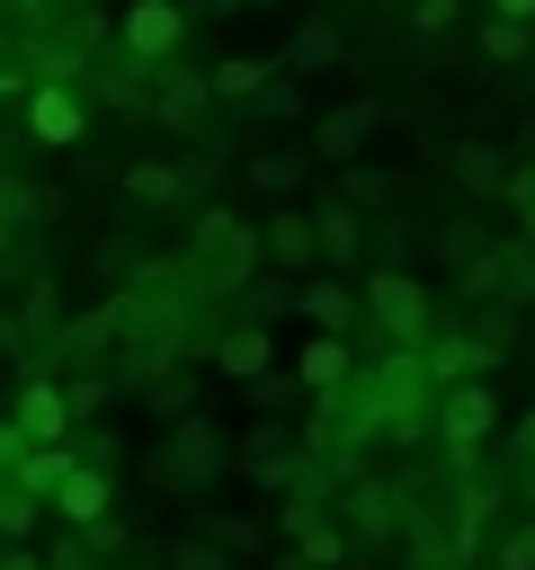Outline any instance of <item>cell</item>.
Wrapping results in <instances>:
<instances>
[{"label":"cell","instance_id":"cell-23","mask_svg":"<svg viewBox=\"0 0 535 570\" xmlns=\"http://www.w3.org/2000/svg\"><path fill=\"white\" fill-rule=\"evenodd\" d=\"M481 53H490V62H526V53H535V27H508V18H490V27H481Z\"/></svg>","mask_w":535,"mask_h":570},{"label":"cell","instance_id":"cell-29","mask_svg":"<svg viewBox=\"0 0 535 570\" xmlns=\"http://www.w3.org/2000/svg\"><path fill=\"white\" fill-rule=\"evenodd\" d=\"M499 187H508V205H517V223L535 232V160H517V169H508Z\"/></svg>","mask_w":535,"mask_h":570},{"label":"cell","instance_id":"cell-34","mask_svg":"<svg viewBox=\"0 0 535 570\" xmlns=\"http://www.w3.org/2000/svg\"><path fill=\"white\" fill-rule=\"evenodd\" d=\"M250 392H259V401H268V410H285V401H294V383H285V374H276V365H268V374H250Z\"/></svg>","mask_w":535,"mask_h":570},{"label":"cell","instance_id":"cell-16","mask_svg":"<svg viewBox=\"0 0 535 570\" xmlns=\"http://www.w3.org/2000/svg\"><path fill=\"white\" fill-rule=\"evenodd\" d=\"M214 365H223V374H241V383H250V374H268V365H276V347H268V321H241V330H223V338H214Z\"/></svg>","mask_w":535,"mask_h":570},{"label":"cell","instance_id":"cell-14","mask_svg":"<svg viewBox=\"0 0 535 570\" xmlns=\"http://www.w3.org/2000/svg\"><path fill=\"white\" fill-rule=\"evenodd\" d=\"M446 169H455V187H464V196H490V187L508 178V151H499V142H481V134H464V142L446 151Z\"/></svg>","mask_w":535,"mask_h":570},{"label":"cell","instance_id":"cell-25","mask_svg":"<svg viewBox=\"0 0 535 570\" xmlns=\"http://www.w3.org/2000/svg\"><path fill=\"white\" fill-rule=\"evenodd\" d=\"M241 294H250V321H268V312H285V303H294V285H285L276 267H259V276H250Z\"/></svg>","mask_w":535,"mask_h":570},{"label":"cell","instance_id":"cell-4","mask_svg":"<svg viewBox=\"0 0 535 570\" xmlns=\"http://www.w3.org/2000/svg\"><path fill=\"white\" fill-rule=\"evenodd\" d=\"M357 312H374V330H383L392 347H419V338H428V285L401 276V267H374L366 294H357Z\"/></svg>","mask_w":535,"mask_h":570},{"label":"cell","instance_id":"cell-11","mask_svg":"<svg viewBox=\"0 0 535 570\" xmlns=\"http://www.w3.org/2000/svg\"><path fill=\"white\" fill-rule=\"evenodd\" d=\"M9 428H18L27 445H62V436H71V410H62V383H27V392H18V410H9Z\"/></svg>","mask_w":535,"mask_h":570},{"label":"cell","instance_id":"cell-18","mask_svg":"<svg viewBox=\"0 0 535 570\" xmlns=\"http://www.w3.org/2000/svg\"><path fill=\"white\" fill-rule=\"evenodd\" d=\"M187 178H196V169H178V160H134V169H125V196H134V205H178Z\"/></svg>","mask_w":535,"mask_h":570},{"label":"cell","instance_id":"cell-28","mask_svg":"<svg viewBox=\"0 0 535 570\" xmlns=\"http://www.w3.org/2000/svg\"><path fill=\"white\" fill-rule=\"evenodd\" d=\"M27 525H36V499L18 481H0V534H27Z\"/></svg>","mask_w":535,"mask_h":570},{"label":"cell","instance_id":"cell-37","mask_svg":"<svg viewBox=\"0 0 535 570\" xmlns=\"http://www.w3.org/2000/svg\"><path fill=\"white\" fill-rule=\"evenodd\" d=\"M499 18L508 27H535V0H499Z\"/></svg>","mask_w":535,"mask_h":570},{"label":"cell","instance_id":"cell-39","mask_svg":"<svg viewBox=\"0 0 535 570\" xmlns=\"http://www.w3.org/2000/svg\"><path fill=\"white\" fill-rule=\"evenodd\" d=\"M0 570H45V561H36V552H9V561H0Z\"/></svg>","mask_w":535,"mask_h":570},{"label":"cell","instance_id":"cell-36","mask_svg":"<svg viewBox=\"0 0 535 570\" xmlns=\"http://www.w3.org/2000/svg\"><path fill=\"white\" fill-rule=\"evenodd\" d=\"M232 9H250V0H196L187 18H232Z\"/></svg>","mask_w":535,"mask_h":570},{"label":"cell","instance_id":"cell-33","mask_svg":"<svg viewBox=\"0 0 535 570\" xmlns=\"http://www.w3.org/2000/svg\"><path fill=\"white\" fill-rule=\"evenodd\" d=\"M499 570H535V525H517V534L499 543Z\"/></svg>","mask_w":535,"mask_h":570},{"label":"cell","instance_id":"cell-26","mask_svg":"<svg viewBox=\"0 0 535 570\" xmlns=\"http://www.w3.org/2000/svg\"><path fill=\"white\" fill-rule=\"evenodd\" d=\"M250 107H259V116H276V125H285V116H303V89H294V80H285V71H276V80H268V89H259V98H250Z\"/></svg>","mask_w":535,"mask_h":570},{"label":"cell","instance_id":"cell-6","mask_svg":"<svg viewBox=\"0 0 535 570\" xmlns=\"http://www.w3.org/2000/svg\"><path fill=\"white\" fill-rule=\"evenodd\" d=\"M259 258H276V276H285V267H321V232H312V214L276 205V214L259 223Z\"/></svg>","mask_w":535,"mask_h":570},{"label":"cell","instance_id":"cell-35","mask_svg":"<svg viewBox=\"0 0 535 570\" xmlns=\"http://www.w3.org/2000/svg\"><path fill=\"white\" fill-rule=\"evenodd\" d=\"M18 454H27V436H18V428H9V419H0V472H9V463H18Z\"/></svg>","mask_w":535,"mask_h":570},{"label":"cell","instance_id":"cell-21","mask_svg":"<svg viewBox=\"0 0 535 570\" xmlns=\"http://www.w3.org/2000/svg\"><path fill=\"white\" fill-rule=\"evenodd\" d=\"M348 525H357V534H383V525H392V490H383V481H357V490H348Z\"/></svg>","mask_w":535,"mask_h":570},{"label":"cell","instance_id":"cell-43","mask_svg":"<svg viewBox=\"0 0 535 570\" xmlns=\"http://www.w3.org/2000/svg\"><path fill=\"white\" fill-rule=\"evenodd\" d=\"M71 9H80V0H71Z\"/></svg>","mask_w":535,"mask_h":570},{"label":"cell","instance_id":"cell-12","mask_svg":"<svg viewBox=\"0 0 535 570\" xmlns=\"http://www.w3.org/2000/svg\"><path fill=\"white\" fill-rule=\"evenodd\" d=\"M294 374H303L312 401H339V392L357 383V356H348V338H312V347L294 356Z\"/></svg>","mask_w":535,"mask_h":570},{"label":"cell","instance_id":"cell-10","mask_svg":"<svg viewBox=\"0 0 535 570\" xmlns=\"http://www.w3.org/2000/svg\"><path fill=\"white\" fill-rule=\"evenodd\" d=\"M490 365H499V347H490V338H437V347L419 356V374H428V383H446V392H455V383H481Z\"/></svg>","mask_w":535,"mask_h":570},{"label":"cell","instance_id":"cell-40","mask_svg":"<svg viewBox=\"0 0 535 570\" xmlns=\"http://www.w3.org/2000/svg\"><path fill=\"white\" fill-rule=\"evenodd\" d=\"M517 445H526V454H535V410H526V428H517Z\"/></svg>","mask_w":535,"mask_h":570},{"label":"cell","instance_id":"cell-24","mask_svg":"<svg viewBox=\"0 0 535 570\" xmlns=\"http://www.w3.org/2000/svg\"><path fill=\"white\" fill-rule=\"evenodd\" d=\"M160 80H169V89H160V98H152V107H160V116H169V125H187V116H196V107H205V80H187V71H160Z\"/></svg>","mask_w":535,"mask_h":570},{"label":"cell","instance_id":"cell-7","mask_svg":"<svg viewBox=\"0 0 535 570\" xmlns=\"http://www.w3.org/2000/svg\"><path fill=\"white\" fill-rule=\"evenodd\" d=\"M294 312L312 321V338H339V330L357 321V285L321 267V276H303V285H294Z\"/></svg>","mask_w":535,"mask_h":570},{"label":"cell","instance_id":"cell-30","mask_svg":"<svg viewBox=\"0 0 535 570\" xmlns=\"http://www.w3.org/2000/svg\"><path fill=\"white\" fill-rule=\"evenodd\" d=\"M62 410H71V419H89V410H107V383H98V374H80V383H62Z\"/></svg>","mask_w":535,"mask_h":570},{"label":"cell","instance_id":"cell-19","mask_svg":"<svg viewBox=\"0 0 535 570\" xmlns=\"http://www.w3.org/2000/svg\"><path fill=\"white\" fill-rule=\"evenodd\" d=\"M312 178V151H250V187L259 196H294Z\"/></svg>","mask_w":535,"mask_h":570},{"label":"cell","instance_id":"cell-42","mask_svg":"<svg viewBox=\"0 0 535 570\" xmlns=\"http://www.w3.org/2000/svg\"><path fill=\"white\" fill-rule=\"evenodd\" d=\"M0 89H18V71H0Z\"/></svg>","mask_w":535,"mask_h":570},{"label":"cell","instance_id":"cell-3","mask_svg":"<svg viewBox=\"0 0 535 570\" xmlns=\"http://www.w3.org/2000/svg\"><path fill=\"white\" fill-rule=\"evenodd\" d=\"M374 125H383V98H339V107H312V134H303L312 169H357V151L374 142Z\"/></svg>","mask_w":535,"mask_h":570},{"label":"cell","instance_id":"cell-20","mask_svg":"<svg viewBox=\"0 0 535 570\" xmlns=\"http://www.w3.org/2000/svg\"><path fill=\"white\" fill-rule=\"evenodd\" d=\"M330 196H339L348 214H366V205H392V196H401V178H392V169H339V187H330Z\"/></svg>","mask_w":535,"mask_h":570},{"label":"cell","instance_id":"cell-27","mask_svg":"<svg viewBox=\"0 0 535 570\" xmlns=\"http://www.w3.org/2000/svg\"><path fill=\"white\" fill-rule=\"evenodd\" d=\"M187 401H196L187 374H160V383H152V410H160V419H187Z\"/></svg>","mask_w":535,"mask_h":570},{"label":"cell","instance_id":"cell-31","mask_svg":"<svg viewBox=\"0 0 535 570\" xmlns=\"http://www.w3.org/2000/svg\"><path fill=\"white\" fill-rule=\"evenodd\" d=\"M285 436H294L285 419H259V428H250V445H241V463H259V454H285Z\"/></svg>","mask_w":535,"mask_h":570},{"label":"cell","instance_id":"cell-1","mask_svg":"<svg viewBox=\"0 0 535 570\" xmlns=\"http://www.w3.org/2000/svg\"><path fill=\"white\" fill-rule=\"evenodd\" d=\"M187 285H205V294H241L250 276H259V223H241V214H196V240H187V267H178Z\"/></svg>","mask_w":535,"mask_h":570},{"label":"cell","instance_id":"cell-13","mask_svg":"<svg viewBox=\"0 0 535 570\" xmlns=\"http://www.w3.org/2000/svg\"><path fill=\"white\" fill-rule=\"evenodd\" d=\"M54 508H62L71 525L98 534V525H107V463H71V472L54 481Z\"/></svg>","mask_w":535,"mask_h":570},{"label":"cell","instance_id":"cell-17","mask_svg":"<svg viewBox=\"0 0 535 570\" xmlns=\"http://www.w3.org/2000/svg\"><path fill=\"white\" fill-rule=\"evenodd\" d=\"M268 80H276V53H268V62H259V53H232V62L205 71V98H259Z\"/></svg>","mask_w":535,"mask_h":570},{"label":"cell","instance_id":"cell-41","mask_svg":"<svg viewBox=\"0 0 535 570\" xmlns=\"http://www.w3.org/2000/svg\"><path fill=\"white\" fill-rule=\"evenodd\" d=\"M276 570H303V561H294V552H285V561H276Z\"/></svg>","mask_w":535,"mask_h":570},{"label":"cell","instance_id":"cell-22","mask_svg":"<svg viewBox=\"0 0 535 570\" xmlns=\"http://www.w3.org/2000/svg\"><path fill=\"white\" fill-rule=\"evenodd\" d=\"M294 561H303V570H330V561H348V534L321 517V525H303V534H294Z\"/></svg>","mask_w":535,"mask_h":570},{"label":"cell","instance_id":"cell-32","mask_svg":"<svg viewBox=\"0 0 535 570\" xmlns=\"http://www.w3.org/2000/svg\"><path fill=\"white\" fill-rule=\"evenodd\" d=\"M169 570H232V561H223V552H214V543H205V534H187V543H178V561H169Z\"/></svg>","mask_w":535,"mask_h":570},{"label":"cell","instance_id":"cell-8","mask_svg":"<svg viewBox=\"0 0 535 570\" xmlns=\"http://www.w3.org/2000/svg\"><path fill=\"white\" fill-rule=\"evenodd\" d=\"M437 436H446V454H455V463H473V445L490 436V392H481V383H455V392H446V410H437Z\"/></svg>","mask_w":535,"mask_h":570},{"label":"cell","instance_id":"cell-5","mask_svg":"<svg viewBox=\"0 0 535 570\" xmlns=\"http://www.w3.org/2000/svg\"><path fill=\"white\" fill-rule=\"evenodd\" d=\"M178 36H187V9H178V0H134V9L116 18V53H134L143 71H152L160 53H178Z\"/></svg>","mask_w":535,"mask_h":570},{"label":"cell","instance_id":"cell-15","mask_svg":"<svg viewBox=\"0 0 535 570\" xmlns=\"http://www.w3.org/2000/svg\"><path fill=\"white\" fill-rule=\"evenodd\" d=\"M80 125H89V116H80L71 89H36V98H27V134H36V142H80Z\"/></svg>","mask_w":535,"mask_h":570},{"label":"cell","instance_id":"cell-9","mask_svg":"<svg viewBox=\"0 0 535 570\" xmlns=\"http://www.w3.org/2000/svg\"><path fill=\"white\" fill-rule=\"evenodd\" d=\"M348 62V36H339V18H303L294 36H285V53H276V71H339Z\"/></svg>","mask_w":535,"mask_h":570},{"label":"cell","instance_id":"cell-2","mask_svg":"<svg viewBox=\"0 0 535 570\" xmlns=\"http://www.w3.org/2000/svg\"><path fill=\"white\" fill-rule=\"evenodd\" d=\"M223 463H232V445H223V428H214V419H178V428L152 445V481H160V490H178V499H205Z\"/></svg>","mask_w":535,"mask_h":570},{"label":"cell","instance_id":"cell-38","mask_svg":"<svg viewBox=\"0 0 535 570\" xmlns=\"http://www.w3.org/2000/svg\"><path fill=\"white\" fill-rule=\"evenodd\" d=\"M18 9H27V18H54V9H71V0H18Z\"/></svg>","mask_w":535,"mask_h":570}]
</instances>
